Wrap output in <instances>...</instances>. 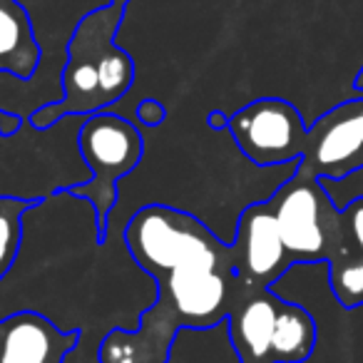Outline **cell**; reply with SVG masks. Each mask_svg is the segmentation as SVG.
I'll return each instance as SVG.
<instances>
[{
	"label": "cell",
	"instance_id": "6da1fadb",
	"mask_svg": "<svg viewBox=\"0 0 363 363\" xmlns=\"http://www.w3.org/2000/svg\"><path fill=\"white\" fill-rule=\"evenodd\" d=\"M132 262L157 284V298L137 328H110L100 363H167L182 328L227 321L239 294L232 244L194 214L164 204L142 207L122 232Z\"/></svg>",
	"mask_w": 363,
	"mask_h": 363
},
{
	"label": "cell",
	"instance_id": "7a4b0ae2",
	"mask_svg": "<svg viewBox=\"0 0 363 363\" xmlns=\"http://www.w3.org/2000/svg\"><path fill=\"white\" fill-rule=\"evenodd\" d=\"M122 16L125 8L107 3L77 21L60 70L62 97L33 112V130H50L70 115L90 117L110 110L130 92L135 60L115 43Z\"/></svg>",
	"mask_w": 363,
	"mask_h": 363
},
{
	"label": "cell",
	"instance_id": "3957f363",
	"mask_svg": "<svg viewBox=\"0 0 363 363\" xmlns=\"http://www.w3.org/2000/svg\"><path fill=\"white\" fill-rule=\"evenodd\" d=\"M284 247L294 264H328V281L363 269V257L348 237L343 212L323 182L294 172L269 197Z\"/></svg>",
	"mask_w": 363,
	"mask_h": 363
},
{
	"label": "cell",
	"instance_id": "277c9868",
	"mask_svg": "<svg viewBox=\"0 0 363 363\" xmlns=\"http://www.w3.org/2000/svg\"><path fill=\"white\" fill-rule=\"evenodd\" d=\"M77 152L90 169V179L70 187L72 197L87 199L97 217V237L105 242L110 214L117 207V182L140 164L145 142L140 127L115 110L85 117L77 127Z\"/></svg>",
	"mask_w": 363,
	"mask_h": 363
},
{
	"label": "cell",
	"instance_id": "5b68a950",
	"mask_svg": "<svg viewBox=\"0 0 363 363\" xmlns=\"http://www.w3.org/2000/svg\"><path fill=\"white\" fill-rule=\"evenodd\" d=\"M301 112L281 97H262L239 107L227 120V132L257 167H284L298 162L306 142Z\"/></svg>",
	"mask_w": 363,
	"mask_h": 363
},
{
	"label": "cell",
	"instance_id": "8992f818",
	"mask_svg": "<svg viewBox=\"0 0 363 363\" xmlns=\"http://www.w3.org/2000/svg\"><path fill=\"white\" fill-rule=\"evenodd\" d=\"M298 172L341 182L363 169V95L323 112L306 130Z\"/></svg>",
	"mask_w": 363,
	"mask_h": 363
},
{
	"label": "cell",
	"instance_id": "52a82bcc",
	"mask_svg": "<svg viewBox=\"0 0 363 363\" xmlns=\"http://www.w3.org/2000/svg\"><path fill=\"white\" fill-rule=\"evenodd\" d=\"M232 252L234 272L242 286L274 289V284L294 267L269 199L252 204L242 212Z\"/></svg>",
	"mask_w": 363,
	"mask_h": 363
},
{
	"label": "cell",
	"instance_id": "ba28073f",
	"mask_svg": "<svg viewBox=\"0 0 363 363\" xmlns=\"http://www.w3.org/2000/svg\"><path fill=\"white\" fill-rule=\"evenodd\" d=\"M284 298L274 289L242 286L227 316L229 338L239 363H272V341Z\"/></svg>",
	"mask_w": 363,
	"mask_h": 363
},
{
	"label": "cell",
	"instance_id": "9c48e42d",
	"mask_svg": "<svg viewBox=\"0 0 363 363\" xmlns=\"http://www.w3.org/2000/svg\"><path fill=\"white\" fill-rule=\"evenodd\" d=\"M80 343L77 331H62L38 311L0 318V363H62Z\"/></svg>",
	"mask_w": 363,
	"mask_h": 363
},
{
	"label": "cell",
	"instance_id": "30bf717a",
	"mask_svg": "<svg viewBox=\"0 0 363 363\" xmlns=\"http://www.w3.org/2000/svg\"><path fill=\"white\" fill-rule=\"evenodd\" d=\"M43 60L30 13L21 0H0V72L30 80Z\"/></svg>",
	"mask_w": 363,
	"mask_h": 363
},
{
	"label": "cell",
	"instance_id": "8fae6325",
	"mask_svg": "<svg viewBox=\"0 0 363 363\" xmlns=\"http://www.w3.org/2000/svg\"><path fill=\"white\" fill-rule=\"evenodd\" d=\"M318 328L313 316L301 306L284 298L281 311H279L277 331L272 341V363H303L311 358L316 348Z\"/></svg>",
	"mask_w": 363,
	"mask_h": 363
},
{
	"label": "cell",
	"instance_id": "7c38bea8",
	"mask_svg": "<svg viewBox=\"0 0 363 363\" xmlns=\"http://www.w3.org/2000/svg\"><path fill=\"white\" fill-rule=\"evenodd\" d=\"M33 202L18 197H0V281L8 277L23 242V217Z\"/></svg>",
	"mask_w": 363,
	"mask_h": 363
},
{
	"label": "cell",
	"instance_id": "4fadbf2b",
	"mask_svg": "<svg viewBox=\"0 0 363 363\" xmlns=\"http://www.w3.org/2000/svg\"><path fill=\"white\" fill-rule=\"evenodd\" d=\"M341 212H343V222H346V229H348V237H351L358 254L363 257V194L361 197H353L351 202H346V207H343Z\"/></svg>",
	"mask_w": 363,
	"mask_h": 363
},
{
	"label": "cell",
	"instance_id": "5bb4252c",
	"mask_svg": "<svg viewBox=\"0 0 363 363\" xmlns=\"http://www.w3.org/2000/svg\"><path fill=\"white\" fill-rule=\"evenodd\" d=\"M164 117H167L164 105H162V102H157V100H142L140 107H137V122H140V125H145V127L162 125V122H164Z\"/></svg>",
	"mask_w": 363,
	"mask_h": 363
},
{
	"label": "cell",
	"instance_id": "9a60e30c",
	"mask_svg": "<svg viewBox=\"0 0 363 363\" xmlns=\"http://www.w3.org/2000/svg\"><path fill=\"white\" fill-rule=\"evenodd\" d=\"M30 120H23L18 112H11V110H0V137L8 140V137H16L23 127L28 125Z\"/></svg>",
	"mask_w": 363,
	"mask_h": 363
},
{
	"label": "cell",
	"instance_id": "2e32d148",
	"mask_svg": "<svg viewBox=\"0 0 363 363\" xmlns=\"http://www.w3.org/2000/svg\"><path fill=\"white\" fill-rule=\"evenodd\" d=\"M227 120L229 117L224 115V112H212V115H209V125H212L214 130H227Z\"/></svg>",
	"mask_w": 363,
	"mask_h": 363
},
{
	"label": "cell",
	"instance_id": "e0dca14e",
	"mask_svg": "<svg viewBox=\"0 0 363 363\" xmlns=\"http://www.w3.org/2000/svg\"><path fill=\"white\" fill-rule=\"evenodd\" d=\"M353 85H356V90L363 95V67L358 70V75H356V80H353Z\"/></svg>",
	"mask_w": 363,
	"mask_h": 363
},
{
	"label": "cell",
	"instance_id": "ac0fdd59",
	"mask_svg": "<svg viewBox=\"0 0 363 363\" xmlns=\"http://www.w3.org/2000/svg\"><path fill=\"white\" fill-rule=\"evenodd\" d=\"M112 6H120V8H127L130 6V0H110Z\"/></svg>",
	"mask_w": 363,
	"mask_h": 363
}]
</instances>
